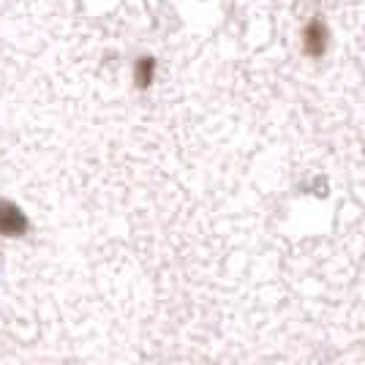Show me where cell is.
I'll return each instance as SVG.
<instances>
[{
    "label": "cell",
    "mask_w": 365,
    "mask_h": 365,
    "mask_svg": "<svg viewBox=\"0 0 365 365\" xmlns=\"http://www.w3.org/2000/svg\"><path fill=\"white\" fill-rule=\"evenodd\" d=\"M333 44V31L327 25V19L317 11V14H308L300 25V52L308 61H324L327 52Z\"/></svg>",
    "instance_id": "cell-1"
},
{
    "label": "cell",
    "mask_w": 365,
    "mask_h": 365,
    "mask_svg": "<svg viewBox=\"0 0 365 365\" xmlns=\"http://www.w3.org/2000/svg\"><path fill=\"white\" fill-rule=\"evenodd\" d=\"M33 232V221L22 205L14 199L0 197V237L3 240H25Z\"/></svg>",
    "instance_id": "cell-2"
},
{
    "label": "cell",
    "mask_w": 365,
    "mask_h": 365,
    "mask_svg": "<svg viewBox=\"0 0 365 365\" xmlns=\"http://www.w3.org/2000/svg\"><path fill=\"white\" fill-rule=\"evenodd\" d=\"M158 79V58L153 52H142L131 61V85L134 91L148 93Z\"/></svg>",
    "instance_id": "cell-3"
}]
</instances>
